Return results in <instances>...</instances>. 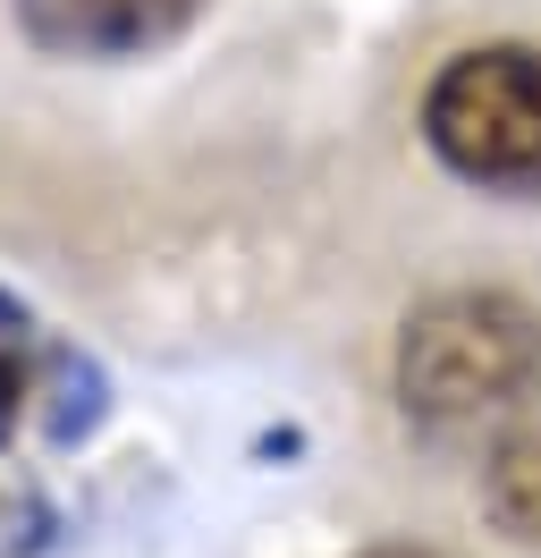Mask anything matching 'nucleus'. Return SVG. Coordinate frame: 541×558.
<instances>
[{
    "mask_svg": "<svg viewBox=\"0 0 541 558\" xmlns=\"http://www.w3.org/2000/svg\"><path fill=\"white\" fill-rule=\"evenodd\" d=\"M364 558H432V550H364Z\"/></svg>",
    "mask_w": 541,
    "mask_h": 558,
    "instance_id": "7",
    "label": "nucleus"
},
{
    "mask_svg": "<svg viewBox=\"0 0 541 558\" xmlns=\"http://www.w3.org/2000/svg\"><path fill=\"white\" fill-rule=\"evenodd\" d=\"M43 533H51V508L26 483H0V558H34Z\"/></svg>",
    "mask_w": 541,
    "mask_h": 558,
    "instance_id": "6",
    "label": "nucleus"
},
{
    "mask_svg": "<svg viewBox=\"0 0 541 558\" xmlns=\"http://www.w3.org/2000/svg\"><path fill=\"white\" fill-rule=\"evenodd\" d=\"M541 389V314L507 288H448L398 330V407L432 432H466Z\"/></svg>",
    "mask_w": 541,
    "mask_h": 558,
    "instance_id": "1",
    "label": "nucleus"
},
{
    "mask_svg": "<svg viewBox=\"0 0 541 558\" xmlns=\"http://www.w3.org/2000/svg\"><path fill=\"white\" fill-rule=\"evenodd\" d=\"M203 17V0H17V35L51 60H144Z\"/></svg>",
    "mask_w": 541,
    "mask_h": 558,
    "instance_id": "3",
    "label": "nucleus"
},
{
    "mask_svg": "<svg viewBox=\"0 0 541 558\" xmlns=\"http://www.w3.org/2000/svg\"><path fill=\"white\" fill-rule=\"evenodd\" d=\"M482 508L507 542H541V440H507L482 465Z\"/></svg>",
    "mask_w": 541,
    "mask_h": 558,
    "instance_id": "4",
    "label": "nucleus"
},
{
    "mask_svg": "<svg viewBox=\"0 0 541 558\" xmlns=\"http://www.w3.org/2000/svg\"><path fill=\"white\" fill-rule=\"evenodd\" d=\"M26 305H9L0 296V440L17 432V415H26Z\"/></svg>",
    "mask_w": 541,
    "mask_h": 558,
    "instance_id": "5",
    "label": "nucleus"
},
{
    "mask_svg": "<svg viewBox=\"0 0 541 558\" xmlns=\"http://www.w3.org/2000/svg\"><path fill=\"white\" fill-rule=\"evenodd\" d=\"M423 144L482 195H541V51L473 43L423 94Z\"/></svg>",
    "mask_w": 541,
    "mask_h": 558,
    "instance_id": "2",
    "label": "nucleus"
}]
</instances>
